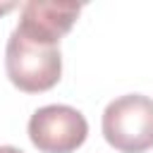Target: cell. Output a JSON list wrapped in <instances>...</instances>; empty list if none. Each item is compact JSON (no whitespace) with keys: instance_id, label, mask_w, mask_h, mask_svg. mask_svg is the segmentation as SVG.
<instances>
[{"instance_id":"3","label":"cell","mask_w":153,"mask_h":153,"mask_svg":"<svg viewBox=\"0 0 153 153\" xmlns=\"http://www.w3.org/2000/svg\"><path fill=\"white\" fill-rule=\"evenodd\" d=\"M88 134L86 117L72 105H43L29 120V139L43 153H72Z\"/></svg>"},{"instance_id":"6","label":"cell","mask_w":153,"mask_h":153,"mask_svg":"<svg viewBox=\"0 0 153 153\" xmlns=\"http://www.w3.org/2000/svg\"><path fill=\"white\" fill-rule=\"evenodd\" d=\"M0 153H24V151L17 146H0Z\"/></svg>"},{"instance_id":"2","label":"cell","mask_w":153,"mask_h":153,"mask_svg":"<svg viewBox=\"0 0 153 153\" xmlns=\"http://www.w3.org/2000/svg\"><path fill=\"white\" fill-rule=\"evenodd\" d=\"M103 136L122 153H143L153 146V98L127 93L103 110Z\"/></svg>"},{"instance_id":"5","label":"cell","mask_w":153,"mask_h":153,"mask_svg":"<svg viewBox=\"0 0 153 153\" xmlns=\"http://www.w3.org/2000/svg\"><path fill=\"white\" fill-rule=\"evenodd\" d=\"M14 7H17V2H10V0H7V2H0V14H2V12H10V10H14Z\"/></svg>"},{"instance_id":"1","label":"cell","mask_w":153,"mask_h":153,"mask_svg":"<svg viewBox=\"0 0 153 153\" xmlns=\"http://www.w3.org/2000/svg\"><path fill=\"white\" fill-rule=\"evenodd\" d=\"M5 67H7L10 81L17 88L26 93L48 91L60 81V74H62L60 43L33 38L14 26V31L7 38Z\"/></svg>"},{"instance_id":"4","label":"cell","mask_w":153,"mask_h":153,"mask_svg":"<svg viewBox=\"0 0 153 153\" xmlns=\"http://www.w3.org/2000/svg\"><path fill=\"white\" fill-rule=\"evenodd\" d=\"M79 12L81 5L72 0H29L22 5L17 29H22L33 38L60 43V38L76 22Z\"/></svg>"}]
</instances>
